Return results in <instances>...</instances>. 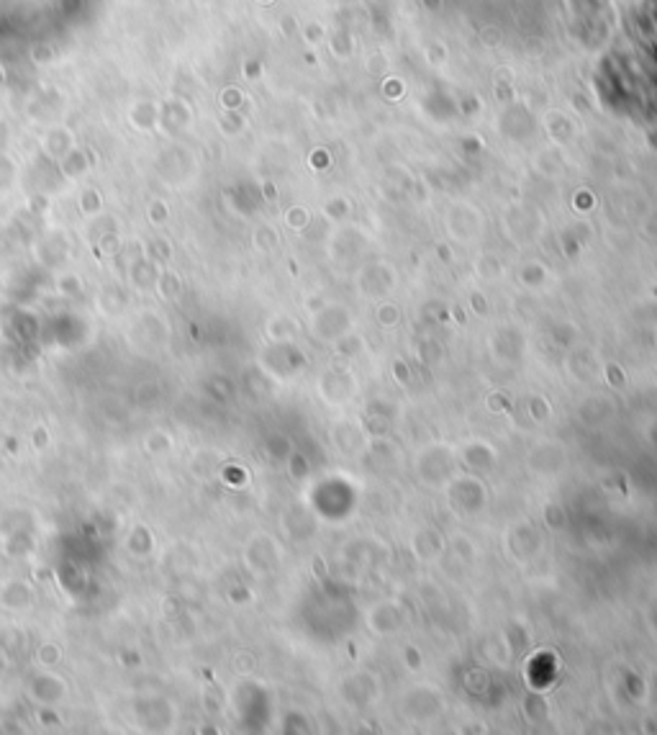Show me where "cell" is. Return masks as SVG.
Here are the masks:
<instances>
[{
  "label": "cell",
  "instance_id": "cell-2",
  "mask_svg": "<svg viewBox=\"0 0 657 735\" xmlns=\"http://www.w3.org/2000/svg\"><path fill=\"white\" fill-rule=\"evenodd\" d=\"M39 661H41L44 666H54V663L60 661V651H57L54 645L46 643L44 648H39Z\"/></svg>",
  "mask_w": 657,
  "mask_h": 735
},
{
  "label": "cell",
  "instance_id": "cell-1",
  "mask_svg": "<svg viewBox=\"0 0 657 735\" xmlns=\"http://www.w3.org/2000/svg\"><path fill=\"white\" fill-rule=\"evenodd\" d=\"M0 604H3L6 609L18 612V609H29L31 604H34V597H31V592L26 589V586H21L18 581H11V584L3 586Z\"/></svg>",
  "mask_w": 657,
  "mask_h": 735
}]
</instances>
